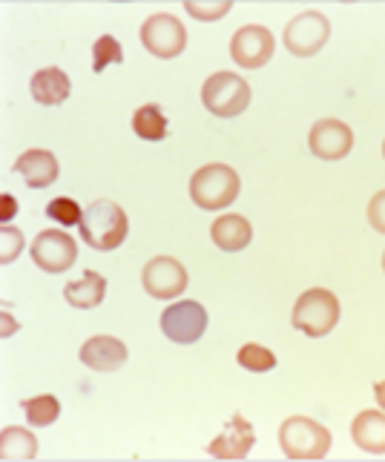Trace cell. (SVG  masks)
Segmentation results:
<instances>
[{
    "mask_svg": "<svg viewBox=\"0 0 385 462\" xmlns=\"http://www.w3.org/2000/svg\"><path fill=\"white\" fill-rule=\"evenodd\" d=\"M4 322H6V328H4V337H9V333L14 330V322H12V316H9V313H4Z\"/></svg>",
    "mask_w": 385,
    "mask_h": 462,
    "instance_id": "31",
    "label": "cell"
},
{
    "mask_svg": "<svg viewBox=\"0 0 385 462\" xmlns=\"http://www.w3.org/2000/svg\"><path fill=\"white\" fill-rule=\"evenodd\" d=\"M236 362L242 365L245 371H250V374H265V371H274L277 368V356L270 354L268 347L256 345V342H248V345L239 347Z\"/></svg>",
    "mask_w": 385,
    "mask_h": 462,
    "instance_id": "23",
    "label": "cell"
},
{
    "mask_svg": "<svg viewBox=\"0 0 385 462\" xmlns=\"http://www.w3.org/2000/svg\"><path fill=\"white\" fill-rule=\"evenodd\" d=\"M0 201H4V210H0V218H4V225H9V221L14 218V213H18V201H14L9 193H4V199H0Z\"/></svg>",
    "mask_w": 385,
    "mask_h": 462,
    "instance_id": "29",
    "label": "cell"
},
{
    "mask_svg": "<svg viewBox=\"0 0 385 462\" xmlns=\"http://www.w3.org/2000/svg\"><path fill=\"white\" fill-rule=\"evenodd\" d=\"M207 330V310L202 301H173L162 313V333L175 345H192L204 337Z\"/></svg>",
    "mask_w": 385,
    "mask_h": 462,
    "instance_id": "9",
    "label": "cell"
},
{
    "mask_svg": "<svg viewBox=\"0 0 385 462\" xmlns=\"http://www.w3.org/2000/svg\"><path fill=\"white\" fill-rule=\"evenodd\" d=\"M46 216H50L52 221H58V225H63V227H72V225H81L84 210L72 199H52L50 207H46Z\"/></svg>",
    "mask_w": 385,
    "mask_h": 462,
    "instance_id": "25",
    "label": "cell"
},
{
    "mask_svg": "<svg viewBox=\"0 0 385 462\" xmlns=\"http://www.w3.org/2000/svg\"><path fill=\"white\" fill-rule=\"evenodd\" d=\"M382 270H385V253H382Z\"/></svg>",
    "mask_w": 385,
    "mask_h": 462,
    "instance_id": "32",
    "label": "cell"
},
{
    "mask_svg": "<svg viewBox=\"0 0 385 462\" xmlns=\"http://www.w3.org/2000/svg\"><path fill=\"white\" fill-rule=\"evenodd\" d=\"M351 437L365 454H385V411H360L351 422Z\"/></svg>",
    "mask_w": 385,
    "mask_h": 462,
    "instance_id": "17",
    "label": "cell"
},
{
    "mask_svg": "<svg viewBox=\"0 0 385 462\" xmlns=\"http://www.w3.org/2000/svg\"><path fill=\"white\" fill-rule=\"evenodd\" d=\"M133 133L141 141H164L167 138V116L158 104H144L133 113Z\"/></svg>",
    "mask_w": 385,
    "mask_h": 462,
    "instance_id": "20",
    "label": "cell"
},
{
    "mask_svg": "<svg viewBox=\"0 0 385 462\" xmlns=\"http://www.w3.org/2000/svg\"><path fill=\"white\" fill-rule=\"evenodd\" d=\"M14 170L23 175L26 187L32 189H43V187H52L58 181V158L50 150H26L18 155L14 162Z\"/></svg>",
    "mask_w": 385,
    "mask_h": 462,
    "instance_id": "15",
    "label": "cell"
},
{
    "mask_svg": "<svg viewBox=\"0 0 385 462\" xmlns=\"http://www.w3.org/2000/svg\"><path fill=\"white\" fill-rule=\"evenodd\" d=\"M187 14L196 21H219L221 14H228L233 9L230 0H213V4H202V0H187L184 4Z\"/></svg>",
    "mask_w": 385,
    "mask_h": 462,
    "instance_id": "26",
    "label": "cell"
},
{
    "mask_svg": "<svg viewBox=\"0 0 385 462\" xmlns=\"http://www.w3.org/2000/svg\"><path fill=\"white\" fill-rule=\"evenodd\" d=\"M239 172L228 164H204L190 179V199L202 210H224L239 199Z\"/></svg>",
    "mask_w": 385,
    "mask_h": 462,
    "instance_id": "2",
    "label": "cell"
},
{
    "mask_svg": "<svg viewBox=\"0 0 385 462\" xmlns=\"http://www.w3.org/2000/svg\"><path fill=\"white\" fill-rule=\"evenodd\" d=\"M382 155H385V141H382Z\"/></svg>",
    "mask_w": 385,
    "mask_h": 462,
    "instance_id": "33",
    "label": "cell"
},
{
    "mask_svg": "<svg viewBox=\"0 0 385 462\" xmlns=\"http://www.w3.org/2000/svg\"><path fill=\"white\" fill-rule=\"evenodd\" d=\"M308 147L316 158H323V162H340V158H345L351 147H354V133H351V126L343 124L340 118H323L311 126Z\"/></svg>",
    "mask_w": 385,
    "mask_h": 462,
    "instance_id": "12",
    "label": "cell"
},
{
    "mask_svg": "<svg viewBox=\"0 0 385 462\" xmlns=\"http://www.w3.org/2000/svg\"><path fill=\"white\" fill-rule=\"evenodd\" d=\"M279 445L287 459H325L331 451V431L311 417H287L279 425Z\"/></svg>",
    "mask_w": 385,
    "mask_h": 462,
    "instance_id": "3",
    "label": "cell"
},
{
    "mask_svg": "<svg viewBox=\"0 0 385 462\" xmlns=\"http://www.w3.org/2000/svg\"><path fill=\"white\" fill-rule=\"evenodd\" d=\"M78 259V245L70 233L63 230H43L32 242V262L46 273H63Z\"/></svg>",
    "mask_w": 385,
    "mask_h": 462,
    "instance_id": "11",
    "label": "cell"
},
{
    "mask_svg": "<svg viewBox=\"0 0 385 462\" xmlns=\"http://www.w3.org/2000/svg\"><path fill=\"white\" fill-rule=\"evenodd\" d=\"M340 322V301L336 296L325 288H311L305 291L291 313V325L296 330H302L305 337L319 339V337H328V333L336 328Z\"/></svg>",
    "mask_w": 385,
    "mask_h": 462,
    "instance_id": "4",
    "label": "cell"
},
{
    "mask_svg": "<svg viewBox=\"0 0 385 462\" xmlns=\"http://www.w3.org/2000/svg\"><path fill=\"white\" fill-rule=\"evenodd\" d=\"M29 92H32V98H35L38 104L58 106V104H63L72 95V81H70V75L63 72V69L43 67V69H38L35 75H32Z\"/></svg>",
    "mask_w": 385,
    "mask_h": 462,
    "instance_id": "16",
    "label": "cell"
},
{
    "mask_svg": "<svg viewBox=\"0 0 385 462\" xmlns=\"http://www.w3.org/2000/svg\"><path fill=\"white\" fill-rule=\"evenodd\" d=\"M21 408L26 413L29 425H35V428H46L61 417V402L52 393H38V396H32V400H21Z\"/></svg>",
    "mask_w": 385,
    "mask_h": 462,
    "instance_id": "22",
    "label": "cell"
},
{
    "mask_svg": "<svg viewBox=\"0 0 385 462\" xmlns=\"http://www.w3.org/2000/svg\"><path fill=\"white\" fill-rule=\"evenodd\" d=\"M21 250H23V233L18 227H12V225H4V230H0V262L9 264L21 256Z\"/></svg>",
    "mask_w": 385,
    "mask_h": 462,
    "instance_id": "27",
    "label": "cell"
},
{
    "mask_svg": "<svg viewBox=\"0 0 385 462\" xmlns=\"http://www.w3.org/2000/svg\"><path fill=\"white\" fill-rule=\"evenodd\" d=\"M253 445H256L253 425L242 417V413H233L230 422L224 425V431L207 445V454L216 459H245Z\"/></svg>",
    "mask_w": 385,
    "mask_h": 462,
    "instance_id": "13",
    "label": "cell"
},
{
    "mask_svg": "<svg viewBox=\"0 0 385 462\" xmlns=\"http://www.w3.org/2000/svg\"><path fill=\"white\" fill-rule=\"evenodd\" d=\"M109 63H124V50L118 38L101 35L92 43V72H104V67H109Z\"/></svg>",
    "mask_w": 385,
    "mask_h": 462,
    "instance_id": "24",
    "label": "cell"
},
{
    "mask_svg": "<svg viewBox=\"0 0 385 462\" xmlns=\"http://www.w3.org/2000/svg\"><path fill=\"white\" fill-rule=\"evenodd\" d=\"M38 454V439L32 437V431L26 428H4V434H0V457L4 459H32Z\"/></svg>",
    "mask_w": 385,
    "mask_h": 462,
    "instance_id": "21",
    "label": "cell"
},
{
    "mask_svg": "<svg viewBox=\"0 0 385 462\" xmlns=\"http://www.w3.org/2000/svg\"><path fill=\"white\" fill-rule=\"evenodd\" d=\"M277 41L270 35L268 26L259 23H248L239 26L230 38V58L236 60V67L242 69H259L265 63L274 58Z\"/></svg>",
    "mask_w": 385,
    "mask_h": 462,
    "instance_id": "10",
    "label": "cell"
},
{
    "mask_svg": "<svg viewBox=\"0 0 385 462\" xmlns=\"http://www.w3.org/2000/svg\"><path fill=\"white\" fill-rule=\"evenodd\" d=\"M250 84L236 72H213L202 87V104L216 118H236L250 106Z\"/></svg>",
    "mask_w": 385,
    "mask_h": 462,
    "instance_id": "5",
    "label": "cell"
},
{
    "mask_svg": "<svg viewBox=\"0 0 385 462\" xmlns=\"http://www.w3.org/2000/svg\"><path fill=\"white\" fill-rule=\"evenodd\" d=\"M213 236V245L224 253H236V250H245L253 238V227L245 216L239 213H228V216H219L211 227Z\"/></svg>",
    "mask_w": 385,
    "mask_h": 462,
    "instance_id": "18",
    "label": "cell"
},
{
    "mask_svg": "<svg viewBox=\"0 0 385 462\" xmlns=\"http://www.w3.org/2000/svg\"><path fill=\"white\" fill-rule=\"evenodd\" d=\"M81 362L89 371H101V374H112L118 371L127 362V345L116 337H89L81 345Z\"/></svg>",
    "mask_w": 385,
    "mask_h": 462,
    "instance_id": "14",
    "label": "cell"
},
{
    "mask_svg": "<svg viewBox=\"0 0 385 462\" xmlns=\"http://www.w3.org/2000/svg\"><path fill=\"white\" fill-rule=\"evenodd\" d=\"M141 284L153 299L158 301H170V299H179L187 291V267L173 259V256H155L144 264L141 270Z\"/></svg>",
    "mask_w": 385,
    "mask_h": 462,
    "instance_id": "8",
    "label": "cell"
},
{
    "mask_svg": "<svg viewBox=\"0 0 385 462\" xmlns=\"http://www.w3.org/2000/svg\"><path fill=\"white\" fill-rule=\"evenodd\" d=\"M78 227H81V238L89 247L116 250L124 245L127 233H130V218L121 210V204L109 199H99L84 210V218Z\"/></svg>",
    "mask_w": 385,
    "mask_h": 462,
    "instance_id": "1",
    "label": "cell"
},
{
    "mask_svg": "<svg viewBox=\"0 0 385 462\" xmlns=\"http://www.w3.org/2000/svg\"><path fill=\"white\" fill-rule=\"evenodd\" d=\"M331 38V21L323 12L316 9H305L296 18H291V23L285 26V50L296 55V58H311L316 55Z\"/></svg>",
    "mask_w": 385,
    "mask_h": 462,
    "instance_id": "6",
    "label": "cell"
},
{
    "mask_svg": "<svg viewBox=\"0 0 385 462\" xmlns=\"http://www.w3.org/2000/svg\"><path fill=\"white\" fill-rule=\"evenodd\" d=\"M141 43H144V50L155 58H164V60L179 58L187 50V29L175 14L158 12L144 21Z\"/></svg>",
    "mask_w": 385,
    "mask_h": 462,
    "instance_id": "7",
    "label": "cell"
},
{
    "mask_svg": "<svg viewBox=\"0 0 385 462\" xmlns=\"http://www.w3.org/2000/svg\"><path fill=\"white\" fill-rule=\"evenodd\" d=\"M374 396H377L380 408L385 411V379H382V382H374Z\"/></svg>",
    "mask_w": 385,
    "mask_h": 462,
    "instance_id": "30",
    "label": "cell"
},
{
    "mask_svg": "<svg viewBox=\"0 0 385 462\" xmlns=\"http://www.w3.org/2000/svg\"><path fill=\"white\" fill-rule=\"evenodd\" d=\"M104 296H107V279L101 273H95V270H87L81 279H75L63 288V299H67L70 305L78 310L99 308L104 301Z\"/></svg>",
    "mask_w": 385,
    "mask_h": 462,
    "instance_id": "19",
    "label": "cell"
},
{
    "mask_svg": "<svg viewBox=\"0 0 385 462\" xmlns=\"http://www.w3.org/2000/svg\"><path fill=\"white\" fill-rule=\"evenodd\" d=\"M368 225L377 233H385V189L374 193L371 201H368Z\"/></svg>",
    "mask_w": 385,
    "mask_h": 462,
    "instance_id": "28",
    "label": "cell"
}]
</instances>
